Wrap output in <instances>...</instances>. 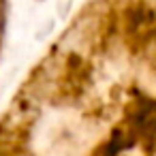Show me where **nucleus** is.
Instances as JSON below:
<instances>
[{"instance_id":"nucleus-2","label":"nucleus","mask_w":156,"mask_h":156,"mask_svg":"<svg viewBox=\"0 0 156 156\" xmlns=\"http://www.w3.org/2000/svg\"><path fill=\"white\" fill-rule=\"evenodd\" d=\"M0 30H2V15H0Z\"/></svg>"},{"instance_id":"nucleus-1","label":"nucleus","mask_w":156,"mask_h":156,"mask_svg":"<svg viewBox=\"0 0 156 156\" xmlns=\"http://www.w3.org/2000/svg\"><path fill=\"white\" fill-rule=\"evenodd\" d=\"M152 45H154V49H156V28L152 30Z\"/></svg>"}]
</instances>
